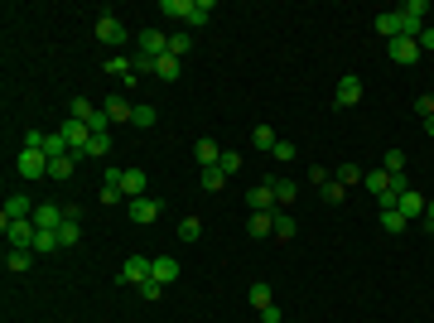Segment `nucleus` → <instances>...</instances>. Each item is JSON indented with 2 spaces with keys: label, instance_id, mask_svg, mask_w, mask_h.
<instances>
[{
  "label": "nucleus",
  "instance_id": "obj_1",
  "mask_svg": "<svg viewBox=\"0 0 434 323\" xmlns=\"http://www.w3.org/2000/svg\"><path fill=\"white\" fill-rule=\"evenodd\" d=\"M58 131H63V140H68V150H73L78 160H87V140H92V126H87V121H78V116H68Z\"/></svg>",
  "mask_w": 434,
  "mask_h": 323
},
{
  "label": "nucleus",
  "instance_id": "obj_2",
  "mask_svg": "<svg viewBox=\"0 0 434 323\" xmlns=\"http://www.w3.org/2000/svg\"><path fill=\"white\" fill-rule=\"evenodd\" d=\"M63 222H68V203H39L34 208V227L39 232H58Z\"/></svg>",
  "mask_w": 434,
  "mask_h": 323
},
{
  "label": "nucleus",
  "instance_id": "obj_3",
  "mask_svg": "<svg viewBox=\"0 0 434 323\" xmlns=\"http://www.w3.org/2000/svg\"><path fill=\"white\" fill-rule=\"evenodd\" d=\"M425 15H430V5H425V0H406V5H401V29H406L410 39H420Z\"/></svg>",
  "mask_w": 434,
  "mask_h": 323
},
{
  "label": "nucleus",
  "instance_id": "obj_4",
  "mask_svg": "<svg viewBox=\"0 0 434 323\" xmlns=\"http://www.w3.org/2000/svg\"><path fill=\"white\" fill-rule=\"evenodd\" d=\"M160 198H150V193H140V198H131V203H126V213H131V222H140V227H150V222H155V217H160Z\"/></svg>",
  "mask_w": 434,
  "mask_h": 323
},
{
  "label": "nucleus",
  "instance_id": "obj_5",
  "mask_svg": "<svg viewBox=\"0 0 434 323\" xmlns=\"http://www.w3.org/2000/svg\"><path fill=\"white\" fill-rule=\"evenodd\" d=\"M15 169H20L25 179H44V174H49V155H44V150H20V155H15Z\"/></svg>",
  "mask_w": 434,
  "mask_h": 323
},
{
  "label": "nucleus",
  "instance_id": "obj_6",
  "mask_svg": "<svg viewBox=\"0 0 434 323\" xmlns=\"http://www.w3.org/2000/svg\"><path fill=\"white\" fill-rule=\"evenodd\" d=\"M34 208H39V203H29L25 193L5 198V208H0V227H10V222H25V217H34Z\"/></svg>",
  "mask_w": 434,
  "mask_h": 323
},
{
  "label": "nucleus",
  "instance_id": "obj_7",
  "mask_svg": "<svg viewBox=\"0 0 434 323\" xmlns=\"http://www.w3.org/2000/svg\"><path fill=\"white\" fill-rule=\"evenodd\" d=\"M136 44H140V54H145V58H164V54H169V34H164V29H140Z\"/></svg>",
  "mask_w": 434,
  "mask_h": 323
},
{
  "label": "nucleus",
  "instance_id": "obj_8",
  "mask_svg": "<svg viewBox=\"0 0 434 323\" xmlns=\"http://www.w3.org/2000/svg\"><path fill=\"white\" fill-rule=\"evenodd\" d=\"M357 102H362V78H357V73H348V78L338 82V87H333V107H357Z\"/></svg>",
  "mask_w": 434,
  "mask_h": 323
},
{
  "label": "nucleus",
  "instance_id": "obj_9",
  "mask_svg": "<svg viewBox=\"0 0 434 323\" xmlns=\"http://www.w3.org/2000/svg\"><path fill=\"white\" fill-rule=\"evenodd\" d=\"M266 184H271V193H275V208H295V198H299V184H295V179H285V174H271Z\"/></svg>",
  "mask_w": 434,
  "mask_h": 323
},
{
  "label": "nucleus",
  "instance_id": "obj_10",
  "mask_svg": "<svg viewBox=\"0 0 434 323\" xmlns=\"http://www.w3.org/2000/svg\"><path fill=\"white\" fill-rule=\"evenodd\" d=\"M150 280V256H126V266H121V285H145Z\"/></svg>",
  "mask_w": 434,
  "mask_h": 323
},
{
  "label": "nucleus",
  "instance_id": "obj_11",
  "mask_svg": "<svg viewBox=\"0 0 434 323\" xmlns=\"http://www.w3.org/2000/svg\"><path fill=\"white\" fill-rule=\"evenodd\" d=\"M97 39H102V44H126V25H121L111 10H102V20H97Z\"/></svg>",
  "mask_w": 434,
  "mask_h": 323
},
{
  "label": "nucleus",
  "instance_id": "obj_12",
  "mask_svg": "<svg viewBox=\"0 0 434 323\" xmlns=\"http://www.w3.org/2000/svg\"><path fill=\"white\" fill-rule=\"evenodd\" d=\"M246 208H251V213H280V208H275V193H271V184H266V179L246 193Z\"/></svg>",
  "mask_w": 434,
  "mask_h": 323
},
{
  "label": "nucleus",
  "instance_id": "obj_13",
  "mask_svg": "<svg viewBox=\"0 0 434 323\" xmlns=\"http://www.w3.org/2000/svg\"><path fill=\"white\" fill-rule=\"evenodd\" d=\"M5 237H10V246H29V251H34L39 227H34V217H25V222H10V227H5Z\"/></svg>",
  "mask_w": 434,
  "mask_h": 323
},
{
  "label": "nucleus",
  "instance_id": "obj_14",
  "mask_svg": "<svg viewBox=\"0 0 434 323\" xmlns=\"http://www.w3.org/2000/svg\"><path fill=\"white\" fill-rule=\"evenodd\" d=\"M362 189L372 193L377 203H381V198H391V193H396V189H391V174H386V169H372V174H362Z\"/></svg>",
  "mask_w": 434,
  "mask_h": 323
},
{
  "label": "nucleus",
  "instance_id": "obj_15",
  "mask_svg": "<svg viewBox=\"0 0 434 323\" xmlns=\"http://www.w3.org/2000/svg\"><path fill=\"white\" fill-rule=\"evenodd\" d=\"M386 54L396 58V63H415V58H420V39L401 34V39H391V49H386Z\"/></svg>",
  "mask_w": 434,
  "mask_h": 323
},
{
  "label": "nucleus",
  "instance_id": "obj_16",
  "mask_svg": "<svg viewBox=\"0 0 434 323\" xmlns=\"http://www.w3.org/2000/svg\"><path fill=\"white\" fill-rule=\"evenodd\" d=\"M107 73L111 78H126V87H136V54H116V58H107Z\"/></svg>",
  "mask_w": 434,
  "mask_h": 323
},
{
  "label": "nucleus",
  "instance_id": "obj_17",
  "mask_svg": "<svg viewBox=\"0 0 434 323\" xmlns=\"http://www.w3.org/2000/svg\"><path fill=\"white\" fill-rule=\"evenodd\" d=\"M193 160L203 164V169H217V160H222V145H217V140H208V135H203V140L193 145Z\"/></svg>",
  "mask_w": 434,
  "mask_h": 323
},
{
  "label": "nucleus",
  "instance_id": "obj_18",
  "mask_svg": "<svg viewBox=\"0 0 434 323\" xmlns=\"http://www.w3.org/2000/svg\"><path fill=\"white\" fill-rule=\"evenodd\" d=\"M29 266H34V251H29V246H10V251H5V270H10V275H25Z\"/></svg>",
  "mask_w": 434,
  "mask_h": 323
},
{
  "label": "nucleus",
  "instance_id": "obj_19",
  "mask_svg": "<svg viewBox=\"0 0 434 323\" xmlns=\"http://www.w3.org/2000/svg\"><path fill=\"white\" fill-rule=\"evenodd\" d=\"M145 189H150L145 169H126V174H121V193H126V203H131V198H140Z\"/></svg>",
  "mask_w": 434,
  "mask_h": 323
},
{
  "label": "nucleus",
  "instance_id": "obj_20",
  "mask_svg": "<svg viewBox=\"0 0 434 323\" xmlns=\"http://www.w3.org/2000/svg\"><path fill=\"white\" fill-rule=\"evenodd\" d=\"M150 280H160V285L179 280V261H174V256H155V261H150Z\"/></svg>",
  "mask_w": 434,
  "mask_h": 323
},
{
  "label": "nucleus",
  "instance_id": "obj_21",
  "mask_svg": "<svg viewBox=\"0 0 434 323\" xmlns=\"http://www.w3.org/2000/svg\"><path fill=\"white\" fill-rule=\"evenodd\" d=\"M396 213L406 217V222H410V217H425V198H420L415 189H406L401 198H396Z\"/></svg>",
  "mask_w": 434,
  "mask_h": 323
},
{
  "label": "nucleus",
  "instance_id": "obj_22",
  "mask_svg": "<svg viewBox=\"0 0 434 323\" xmlns=\"http://www.w3.org/2000/svg\"><path fill=\"white\" fill-rule=\"evenodd\" d=\"M246 232L261 242V237H275V213H251V222H246Z\"/></svg>",
  "mask_w": 434,
  "mask_h": 323
},
{
  "label": "nucleus",
  "instance_id": "obj_23",
  "mask_svg": "<svg viewBox=\"0 0 434 323\" xmlns=\"http://www.w3.org/2000/svg\"><path fill=\"white\" fill-rule=\"evenodd\" d=\"M377 34H386V39H401L406 29H401V10H386V15H377Z\"/></svg>",
  "mask_w": 434,
  "mask_h": 323
},
{
  "label": "nucleus",
  "instance_id": "obj_24",
  "mask_svg": "<svg viewBox=\"0 0 434 323\" xmlns=\"http://www.w3.org/2000/svg\"><path fill=\"white\" fill-rule=\"evenodd\" d=\"M111 116V126H116V121H131V116H136V107H131V102H126V97H107V107H102Z\"/></svg>",
  "mask_w": 434,
  "mask_h": 323
},
{
  "label": "nucleus",
  "instance_id": "obj_25",
  "mask_svg": "<svg viewBox=\"0 0 434 323\" xmlns=\"http://www.w3.org/2000/svg\"><path fill=\"white\" fill-rule=\"evenodd\" d=\"M208 20H213V0H193V5H189V20H184V25L198 29V25H208Z\"/></svg>",
  "mask_w": 434,
  "mask_h": 323
},
{
  "label": "nucleus",
  "instance_id": "obj_26",
  "mask_svg": "<svg viewBox=\"0 0 434 323\" xmlns=\"http://www.w3.org/2000/svg\"><path fill=\"white\" fill-rule=\"evenodd\" d=\"M179 68H184V63H179V58H174V54L155 58V78H160V82H174V78H179Z\"/></svg>",
  "mask_w": 434,
  "mask_h": 323
},
{
  "label": "nucleus",
  "instance_id": "obj_27",
  "mask_svg": "<svg viewBox=\"0 0 434 323\" xmlns=\"http://www.w3.org/2000/svg\"><path fill=\"white\" fill-rule=\"evenodd\" d=\"M275 140H280V135H275V126H251V145H256V150H266V155H271Z\"/></svg>",
  "mask_w": 434,
  "mask_h": 323
},
{
  "label": "nucleus",
  "instance_id": "obj_28",
  "mask_svg": "<svg viewBox=\"0 0 434 323\" xmlns=\"http://www.w3.org/2000/svg\"><path fill=\"white\" fill-rule=\"evenodd\" d=\"M73 169H78V155H58L49 160V179H73Z\"/></svg>",
  "mask_w": 434,
  "mask_h": 323
},
{
  "label": "nucleus",
  "instance_id": "obj_29",
  "mask_svg": "<svg viewBox=\"0 0 434 323\" xmlns=\"http://www.w3.org/2000/svg\"><path fill=\"white\" fill-rule=\"evenodd\" d=\"M169 54L184 63V54H193V34L189 29H179V34H169Z\"/></svg>",
  "mask_w": 434,
  "mask_h": 323
},
{
  "label": "nucleus",
  "instance_id": "obj_30",
  "mask_svg": "<svg viewBox=\"0 0 434 323\" xmlns=\"http://www.w3.org/2000/svg\"><path fill=\"white\" fill-rule=\"evenodd\" d=\"M299 232V222L290 213H275V242H290V237H295Z\"/></svg>",
  "mask_w": 434,
  "mask_h": 323
},
{
  "label": "nucleus",
  "instance_id": "obj_31",
  "mask_svg": "<svg viewBox=\"0 0 434 323\" xmlns=\"http://www.w3.org/2000/svg\"><path fill=\"white\" fill-rule=\"evenodd\" d=\"M58 242H63V246H78L82 242V222H78V217H68V222L58 227Z\"/></svg>",
  "mask_w": 434,
  "mask_h": 323
},
{
  "label": "nucleus",
  "instance_id": "obj_32",
  "mask_svg": "<svg viewBox=\"0 0 434 323\" xmlns=\"http://www.w3.org/2000/svg\"><path fill=\"white\" fill-rule=\"evenodd\" d=\"M44 155H49V160H58V155H73V150H68V140H63V131H49V140H44Z\"/></svg>",
  "mask_w": 434,
  "mask_h": 323
},
{
  "label": "nucleus",
  "instance_id": "obj_33",
  "mask_svg": "<svg viewBox=\"0 0 434 323\" xmlns=\"http://www.w3.org/2000/svg\"><path fill=\"white\" fill-rule=\"evenodd\" d=\"M189 5L193 0H160V15H169V20H189Z\"/></svg>",
  "mask_w": 434,
  "mask_h": 323
},
{
  "label": "nucleus",
  "instance_id": "obj_34",
  "mask_svg": "<svg viewBox=\"0 0 434 323\" xmlns=\"http://www.w3.org/2000/svg\"><path fill=\"white\" fill-rule=\"evenodd\" d=\"M381 227H386V232H396V237H401V232H406L410 222L401 213H396V208H381Z\"/></svg>",
  "mask_w": 434,
  "mask_h": 323
},
{
  "label": "nucleus",
  "instance_id": "obj_35",
  "mask_svg": "<svg viewBox=\"0 0 434 323\" xmlns=\"http://www.w3.org/2000/svg\"><path fill=\"white\" fill-rule=\"evenodd\" d=\"M251 304H256V314H261V309H271L275 290H271V285H251Z\"/></svg>",
  "mask_w": 434,
  "mask_h": 323
},
{
  "label": "nucleus",
  "instance_id": "obj_36",
  "mask_svg": "<svg viewBox=\"0 0 434 323\" xmlns=\"http://www.w3.org/2000/svg\"><path fill=\"white\" fill-rule=\"evenodd\" d=\"M333 179H338L343 189H353V184H362V174H357V164H338V169H333Z\"/></svg>",
  "mask_w": 434,
  "mask_h": 323
},
{
  "label": "nucleus",
  "instance_id": "obj_37",
  "mask_svg": "<svg viewBox=\"0 0 434 323\" xmlns=\"http://www.w3.org/2000/svg\"><path fill=\"white\" fill-rule=\"evenodd\" d=\"M198 237H203V222H198V217H184V222H179V242H198Z\"/></svg>",
  "mask_w": 434,
  "mask_h": 323
},
{
  "label": "nucleus",
  "instance_id": "obj_38",
  "mask_svg": "<svg viewBox=\"0 0 434 323\" xmlns=\"http://www.w3.org/2000/svg\"><path fill=\"white\" fill-rule=\"evenodd\" d=\"M87 155H92V160L111 155V131H107V135H92V140H87Z\"/></svg>",
  "mask_w": 434,
  "mask_h": 323
},
{
  "label": "nucleus",
  "instance_id": "obj_39",
  "mask_svg": "<svg viewBox=\"0 0 434 323\" xmlns=\"http://www.w3.org/2000/svg\"><path fill=\"white\" fill-rule=\"evenodd\" d=\"M295 155H299V150L290 145V140H275V150H271V160H275V164H295Z\"/></svg>",
  "mask_w": 434,
  "mask_h": 323
},
{
  "label": "nucleus",
  "instance_id": "obj_40",
  "mask_svg": "<svg viewBox=\"0 0 434 323\" xmlns=\"http://www.w3.org/2000/svg\"><path fill=\"white\" fill-rule=\"evenodd\" d=\"M217 169H222V174H242V155H237V150H222Z\"/></svg>",
  "mask_w": 434,
  "mask_h": 323
},
{
  "label": "nucleus",
  "instance_id": "obj_41",
  "mask_svg": "<svg viewBox=\"0 0 434 323\" xmlns=\"http://www.w3.org/2000/svg\"><path fill=\"white\" fill-rule=\"evenodd\" d=\"M381 169H386V174H406V155H401V150H386Z\"/></svg>",
  "mask_w": 434,
  "mask_h": 323
},
{
  "label": "nucleus",
  "instance_id": "obj_42",
  "mask_svg": "<svg viewBox=\"0 0 434 323\" xmlns=\"http://www.w3.org/2000/svg\"><path fill=\"white\" fill-rule=\"evenodd\" d=\"M222 184H227V174H222V169H203V193H217Z\"/></svg>",
  "mask_w": 434,
  "mask_h": 323
},
{
  "label": "nucleus",
  "instance_id": "obj_43",
  "mask_svg": "<svg viewBox=\"0 0 434 323\" xmlns=\"http://www.w3.org/2000/svg\"><path fill=\"white\" fill-rule=\"evenodd\" d=\"M68 116H78V121H92V116H97V107H92L87 97H73V111H68Z\"/></svg>",
  "mask_w": 434,
  "mask_h": 323
},
{
  "label": "nucleus",
  "instance_id": "obj_44",
  "mask_svg": "<svg viewBox=\"0 0 434 323\" xmlns=\"http://www.w3.org/2000/svg\"><path fill=\"white\" fill-rule=\"evenodd\" d=\"M319 193H324V203H343V193H348V189H343L338 179H328V184H324Z\"/></svg>",
  "mask_w": 434,
  "mask_h": 323
},
{
  "label": "nucleus",
  "instance_id": "obj_45",
  "mask_svg": "<svg viewBox=\"0 0 434 323\" xmlns=\"http://www.w3.org/2000/svg\"><path fill=\"white\" fill-rule=\"evenodd\" d=\"M58 232H39V237H34V251H58Z\"/></svg>",
  "mask_w": 434,
  "mask_h": 323
},
{
  "label": "nucleus",
  "instance_id": "obj_46",
  "mask_svg": "<svg viewBox=\"0 0 434 323\" xmlns=\"http://www.w3.org/2000/svg\"><path fill=\"white\" fill-rule=\"evenodd\" d=\"M131 121H136V126H155L160 116H155V107H136V116H131Z\"/></svg>",
  "mask_w": 434,
  "mask_h": 323
},
{
  "label": "nucleus",
  "instance_id": "obj_47",
  "mask_svg": "<svg viewBox=\"0 0 434 323\" xmlns=\"http://www.w3.org/2000/svg\"><path fill=\"white\" fill-rule=\"evenodd\" d=\"M415 111H420V116L430 121V116H434V92H425V97H415Z\"/></svg>",
  "mask_w": 434,
  "mask_h": 323
},
{
  "label": "nucleus",
  "instance_id": "obj_48",
  "mask_svg": "<svg viewBox=\"0 0 434 323\" xmlns=\"http://www.w3.org/2000/svg\"><path fill=\"white\" fill-rule=\"evenodd\" d=\"M160 295H164L160 280H145V285H140V299H160Z\"/></svg>",
  "mask_w": 434,
  "mask_h": 323
},
{
  "label": "nucleus",
  "instance_id": "obj_49",
  "mask_svg": "<svg viewBox=\"0 0 434 323\" xmlns=\"http://www.w3.org/2000/svg\"><path fill=\"white\" fill-rule=\"evenodd\" d=\"M44 140H49L44 131H25V150H44Z\"/></svg>",
  "mask_w": 434,
  "mask_h": 323
},
{
  "label": "nucleus",
  "instance_id": "obj_50",
  "mask_svg": "<svg viewBox=\"0 0 434 323\" xmlns=\"http://www.w3.org/2000/svg\"><path fill=\"white\" fill-rule=\"evenodd\" d=\"M420 54H434V25L420 29Z\"/></svg>",
  "mask_w": 434,
  "mask_h": 323
},
{
  "label": "nucleus",
  "instance_id": "obj_51",
  "mask_svg": "<svg viewBox=\"0 0 434 323\" xmlns=\"http://www.w3.org/2000/svg\"><path fill=\"white\" fill-rule=\"evenodd\" d=\"M261 323H285V314H280V309L271 304V309H261Z\"/></svg>",
  "mask_w": 434,
  "mask_h": 323
},
{
  "label": "nucleus",
  "instance_id": "obj_52",
  "mask_svg": "<svg viewBox=\"0 0 434 323\" xmlns=\"http://www.w3.org/2000/svg\"><path fill=\"white\" fill-rule=\"evenodd\" d=\"M425 227L434 232V203H425Z\"/></svg>",
  "mask_w": 434,
  "mask_h": 323
},
{
  "label": "nucleus",
  "instance_id": "obj_53",
  "mask_svg": "<svg viewBox=\"0 0 434 323\" xmlns=\"http://www.w3.org/2000/svg\"><path fill=\"white\" fill-rule=\"evenodd\" d=\"M425 135H430V140H434V116H430V121H425Z\"/></svg>",
  "mask_w": 434,
  "mask_h": 323
}]
</instances>
